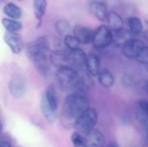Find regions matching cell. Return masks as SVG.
Segmentation results:
<instances>
[{"instance_id": "27", "label": "cell", "mask_w": 148, "mask_h": 147, "mask_svg": "<svg viewBox=\"0 0 148 147\" xmlns=\"http://www.w3.org/2000/svg\"><path fill=\"white\" fill-rule=\"evenodd\" d=\"M71 141L75 147H86V138L77 131L72 133Z\"/></svg>"}, {"instance_id": "14", "label": "cell", "mask_w": 148, "mask_h": 147, "mask_svg": "<svg viewBox=\"0 0 148 147\" xmlns=\"http://www.w3.org/2000/svg\"><path fill=\"white\" fill-rule=\"evenodd\" d=\"M85 68L91 76H97L101 69V61L100 58L95 54H89L87 55Z\"/></svg>"}, {"instance_id": "20", "label": "cell", "mask_w": 148, "mask_h": 147, "mask_svg": "<svg viewBox=\"0 0 148 147\" xmlns=\"http://www.w3.org/2000/svg\"><path fill=\"white\" fill-rule=\"evenodd\" d=\"M127 28L132 32L134 36H138L143 32L144 29V23L142 20L138 16H130L127 20Z\"/></svg>"}, {"instance_id": "24", "label": "cell", "mask_w": 148, "mask_h": 147, "mask_svg": "<svg viewBox=\"0 0 148 147\" xmlns=\"http://www.w3.org/2000/svg\"><path fill=\"white\" fill-rule=\"evenodd\" d=\"M2 25L9 32H18L23 29V23L17 19H12L9 17L2 18Z\"/></svg>"}, {"instance_id": "15", "label": "cell", "mask_w": 148, "mask_h": 147, "mask_svg": "<svg viewBox=\"0 0 148 147\" xmlns=\"http://www.w3.org/2000/svg\"><path fill=\"white\" fill-rule=\"evenodd\" d=\"M134 35L129 30V29L122 28L120 30L113 32V42L116 46H123L126 44L129 40H131Z\"/></svg>"}, {"instance_id": "18", "label": "cell", "mask_w": 148, "mask_h": 147, "mask_svg": "<svg viewBox=\"0 0 148 147\" xmlns=\"http://www.w3.org/2000/svg\"><path fill=\"white\" fill-rule=\"evenodd\" d=\"M98 82L101 86H102L105 88H110L114 86L115 79L114 75L108 70V69H101L97 75Z\"/></svg>"}, {"instance_id": "17", "label": "cell", "mask_w": 148, "mask_h": 147, "mask_svg": "<svg viewBox=\"0 0 148 147\" xmlns=\"http://www.w3.org/2000/svg\"><path fill=\"white\" fill-rule=\"evenodd\" d=\"M3 12L7 17L12 19L18 20L23 16V10L20 8V6L11 2L4 4V6L3 7Z\"/></svg>"}, {"instance_id": "13", "label": "cell", "mask_w": 148, "mask_h": 147, "mask_svg": "<svg viewBox=\"0 0 148 147\" xmlns=\"http://www.w3.org/2000/svg\"><path fill=\"white\" fill-rule=\"evenodd\" d=\"M86 147H103L105 144V138L99 129L94 128L88 134H86Z\"/></svg>"}, {"instance_id": "16", "label": "cell", "mask_w": 148, "mask_h": 147, "mask_svg": "<svg viewBox=\"0 0 148 147\" xmlns=\"http://www.w3.org/2000/svg\"><path fill=\"white\" fill-rule=\"evenodd\" d=\"M107 22H108V27L112 30V32L120 30L122 28H124V21L122 17L114 10L109 11L107 18Z\"/></svg>"}, {"instance_id": "9", "label": "cell", "mask_w": 148, "mask_h": 147, "mask_svg": "<svg viewBox=\"0 0 148 147\" xmlns=\"http://www.w3.org/2000/svg\"><path fill=\"white\" fill-rule=\"evenodd\" d=\"M87 55L83 50L80 49H68L67 50V59L69 67L74 68H80L85 66Z\"/></svg>"}, {"instance_id": "25", "label": "cell", "mask_w": 148, "mask_h": 147, "mask_svg": "<svg viewBox=\"0 0 148 147\" xmlns=\"http://www.w3.org/2000/svg\"><path fill=\"white\" fill-rule=\"evenodd\" d=\"M55 29L60 36H62L64 37L69 34L70 23L65 19H59L55 23Z\"/></svg>"}, {"instance_id": "31", "label": "cell", "mask_w": 148, "mask_h": 147, "mask_svg": "<svg viewBox=\"0 0 148 147\" xmlns=\"http://www.w3.org/2000/svg\"><path fill=\"white\" fill-rule=\"evenodd\" d=\"M108 147H117V146H116L115 145H110Z\"/></svg>"}, {"instance_id": "11", "label": "cell", "mask_w": 148, "mask_h": 147, "mask_svg": "<svg viewBox=\"0 0 148 147\" xmlns=\"http://www.w3.org/2000/svg\"><path fill=\"white\" fill-rule=\"evenodd\" d=\"M94 33L95 30H93L91 28L82 24H77L73 29V34L78 39L81 44H88L92 42Z\"/></svg>"}, {"instance_id": "21", "label": "cell", "mask_w": 148, "mask_h": 147, "mask_svg": "<svg viewBox=\"0 0 148 147\" xmlns=\"http://www.w3.org/2000/svg\"><path fill=\"white\" fill-rule=\"evenodd\" d=\"M48 7L47 0H33V12L36 19L40 23L46 14Z\"/></svg>"}, {"instance_id": "32", "label": "cell", "mask_w": 148, "mask_h": 147, "mask_svg": "<svg viewBox=\"0 0 148 147\" xmlns=\"http://www.w3.org/2000/svg\"><path fill=\"white\" fill-rule=\"evenodd\" d=\"M147 146H148V133H147Z\"/></svg>"}, {"instance_id": "33", "label": "cell", "mask_w": 148, "mask_h": 147, "mask_svg": "<svg viewBox=\"0 0 148 147\" xmlns=\"http://www.w3.org/2000/svg\"><path fill=\"white\" fill-rule=\"evenodd\" d=\"M146 68H147V70H148V66H147V67H146Z\"/></svg>"}, {"instance_id": "5", "label": "cell", "mask_w": 148, "mask_h": 147, "mask_svg": "<svg viewBox=\"0 0 148 147\" xmlns=\"http://www.w3.org/2000/svg\"><path fill=\"white\" fill-rule=\"evenodd\" d=\"M113 42V32L112 30L105 26H99L94 33L92 43L95 48L98 49H102L108 48Z\"/></svg>"}, {"instance_id": "7", "label": "cell", "mask_w": 148, "mask_h": 147, "mask_svg": "<svg viewBox=\"0 0 148 147\" xmlns=\"http://www.w3.org/2000/svg\"><path fill=\"white\" fill-rule=\"evenodd\" d=\"M4 42L13 54H19L24 48V42L22 36L18 32L7 31L3 36Z\"/></svg>"}, {"instance_id": "8", "label": "cell", "mask_w": 148, "mask_h": 147, "mask_svg": "<svg viewBox=\"0 0 148 147\" xmlns=\"http://www.w3.org/2000/svg\"><path fill=\"white\" fill-rule=\"evenodd\" d=\"M36 41L47 52L53 53L62 50V42L58 37L53 36H45L38 37Z\"/></svg>"}, {"instance_id": "30", "label": "cell", "mask_w": 148, "mask_h": 147, "mask_svg": "<svg viewBox=\"0 0 148 147\" xmlns=\"http://www.w3.org/2000/svg\"><path fill=\"white\" fill-rule=\"evenodd\" d=\"M145 90H146V92L148 94V81L146 83V86H145Z\"/></svg>"}, {"instance_id": "23", "label": "cell", "mask_w": 148, "mask_h": 147, "mask_svg": "<svg viewBox=\"0 0 148 147\" xmlns=\"http://www.w3.org/2000/svg\"><path fill=\"white\" fill-rule=\"evenodd\" d=\"M43 97L46 99V101L53 109L57 110L59 107V97L56 88L53 86H50L46 89Z\"/></svg>"}, {"instance_id": "6", "label": "cell", "mask_w": 148, "mask_h": 147, "mask_svg": "<svg viewBox=\"0 0 148 147\" xmlns=\"http://www.w3.org/2000/svg\"><path fill=\"white\" fill-rule=\"evenodd\" d=\"M146 43L137 38H132L126 44L122 46V55L127 59H135L139 56L140 52L146 47Z\"/></svg>"}, {"instance_id": "28", "label": "cell", "mask_w": 148, "mask_h": 147, "mask_svg": "<svg viewBox=\"0 0 148 147\" xmlns=\"http://www.w3.org/2000/svg\"><path fill=\"white\" fill-rule=\"evenodd\" d=\"M136 61L140 63L145 65L146 67L148 66V46H146L143 50L140 52V54L139 55V56L136 58Z\"/></svg>"}, {"instance_id": "12", "label": "cell", "mask_w": 148, "mask_h": 147, "mask_svg": "<svg viewBox=\"0 0 148 147\" xmlns=\"http://www.w3.org/2000/svg\"><path fill=\"white\" fill-rule=\"evenodd\" d=\"M90 12L100 21H107L108 16V9L106 3L101 1H92L89 4Z\"/></svg>"}, {"instance_id": "34", "label": "cell", "mask_w": 148, "mask_h": 147, "mask_svg": "<svg viewBox=\"0 0 148 147\" xmlns=\"http://www.w3.org/2000/svg\"><path fill=\"white\" fill-rule=\"evenodd\" d=\"M17 1H23V0H17Z\"/></svg>"}, {"instance_id": "19", "label": "cell", "mask_w": 148, "mask_h": 147, "mask_svg": "<svg viewBox=\"0 0 148 147\" xmlns=\"http://www.w3.org/2000/svg\"><path fill=\"white\" fill-rule=\"evenodd\" d=\"M41 111L43 117L49 123L53 124L56 120V110L53 109L50 107V105L48 103L43 96L41 101Z\"/></svg>"}, {"instance_id": "4", "label": "cell", "mask_w": 148, "mask_h": 147, "mask_svg": "<svg viewBox=\"0 0 148 147\" xmlns=\"http://www.w3.org/2000/svg\"><path fill=\"white\" fill-rule=\"evenodd\" d=\"M98 121V113L94 108H88L75 121L74 126L76 131L82 133L88 134L90 131H92L96 123Z\"/></svg>"}, {"instance_id": "3", "label": "cell", "mask_w": 148, "mask_h": 147, "mask_svg": "<svg viewBox=\"0 0 148 147\" xmlns=\"http://www.w3.org/2000/svg\"><path fill=\"white\" fill-rule=\"evenodd\" d=\"M56 79L62 90L70 91L78 88L82 75L75 68L69 66H62L58 68L56 71Z\"/></svg>"}, {"instance_id": "10", "label": "cell", "mask_w": 148, "mask_h": 147, "mask_svg": "<svg viewBox=\"0 0 148 147\" xmlns=\"http://www.w3.org/2000/svg\"><path fill=\"white\" fill-rule=\"evenodd\" d=\"M9 90L12 97L20 99L24 96L27 91L25 80L21 76H14L9 82Z\"/></svg>"}, {"instance_id": "22", "label": "cell", "mask_w": 148, "mask_h": 147, "mask_svg": "<svg viewBox=\"0 0 148 147\" xmlns=\"http://www.w3.org/2000/svg\"><path fill=\"white\" fill-rule=\"evenodd\" d=\"M49 60L52 64L56 65L58 68L62 66H69L67 59V51H64L63 49L50 53Z\"/></svg>"}, {"instance_id": "29", "label": "cell", "mask_w": 148, "mask_h": 147, "mask_svg": "<svg viewBox=\"0 0 148 147\" xmlns=\"http://www.w3.org/2000/svg\"><path fill=\"white\" fill-rule=\"evenodd\" d=\"M0 144H1V147H11L10 142L7 139H4L3 137L1 138Z\"/></svg>"}, {"instance_id": "1", "label": "cell", "mask_w": 148, "mask_h": 147, "mask_svg": "<svg viewBox=\"0 0 148 147\" xmlns=\"http://www.w3.org/2000/svg\"><path fill=\"white\" fill-rule=\"evenodd\" d=\"M89 108V101L82 92L69 94L64 100L62 119L68 125H75L78 118Z\"/></svg>"}, {"instance_id": "2", "label": "cell", "mask_w": 148, "mask_h": 147, "mask_svg": "<svg viewBox=\"0 0 148 147\" xmlns=\"http://www.w3.org/2000/svg\"><path fill=\"white\" fill-rule=\"evenodd\" d=\"M26 53L29 59L32 62L39 74L43 77H47L50 71V60L49 52L43 49L36 41L30 42L26 46Z\"/></svg>"}, {"instance_id": "26", "label": "cell", "mask_w": 148, "mask_h": 147, "mask_svg": "<svg viewBox=\"0 0 148 147\" xmlns=\"http://www.w3.org/2000/svg\"><path fill=\"white\" fill-rule=\"evenodd\" d=\"M63 43L65 44V46L67 47L68 49H80V44L81 42L78 41V39L73 35H67L66 36H64L63 39Z\"/></svg>"}]
</instances>
